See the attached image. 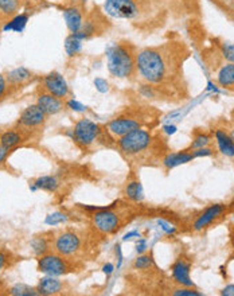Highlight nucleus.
Returning <instances> with one entry per match:
<instances>
[{"label": "nucleus", "instance_id": "4be33fe9", "mask_svg": "<svg viewBox=\"0 0 234 296\" xmlns=\"http://www.w3.org/2000/svg\"><path fill=\"white\" fill-rule=\"evenodd\" d=\"M53 245V238L47 237V234H42V236H35L31 242H30V247L34 252V255L37 257H40L49 253L50 247Z\"/></svg>", "mask_w": 234, "mask_h": 296}, {"label": "nucleus", "instance_id": "de8ad7c7", "mask_svg": "<svg viewBox=\"0 0 234 296\" xmlns=\"http://www.w3.org/2000/svg\"><path fill=\"white\" fill-rule=\"evenodd\" d=\"M135 237H140V233L136 232V230H133V232H129L127 233L125 236H124V241H127V240H132V238H135Z\"/></svg>", "mask_w": 234, "mask_h": 296}, {"label": "nucleus", "instance_id": "7c9ffc66", "mask_svg": "<svg viewBox=\"0 0 234 296\" xmlns=\"http://www.w3.org/2000/svg\"><path fill=\"white\" fill-rule=\"evenodd\" d=\"M69 220V214L62 212H55L49 214L47 217L44 218V223L49 225V226H57L59 223H64Z\"/></svg>", "mask_w": 234, "mask_h": 296}, {"label": "nucleus", "instance_id": "3c124183", "mask_svg": "<svg viewBox=\"0 0 234 296\" xmlns=\"http://www.w3.org/2000/svg\"><path fill=\"white\" fill-rule=\"evenodd\" d=\"M232 7H233V11H234V0H233V4H232Z\"/></svg>", "mask_w": 234, "mask_h": 296}, {"label": "nucleus", "instance_id": "f257e3e1", "mask_svg": "<svg viewBox=\"0 0 234 296\" xmlns=\"http://www.w3.org/2000/svg\"><path fill=\"white\" fill-rule=\"evenodd\" d=\"M136 73L140 78L151 85H159L164 82L168 73V62L161 50L154 47L137 50Z\"/></svg>", "mask_w": 234, "mask_h": 296}, {"label": "nucleus", "instance_id": "4468645a", "mask_svg": "<svg viewBox=\"0 0 234 296\" xmlns=\"http://www.w3.org/2000/svg\"><path fill=\"white\" fill-rule=\"evenodd\" d=\"M226 210V207L222 203H217V205H211L210 207H207L205 212L202 213L198 216V218L195 220L194 222V230L196 232H200V230H203L206 227L211 225L213 222L217 220V218H220L222 214Z\"/></svg>", "mask_w": 234, "mask_h": 296}, {"label": "nucleus", "instance_id": "0eeeda50", "mask_svg": "<svg viewBox=\"0 0 234 296\" xmlns=\"http://www.w3.org/2000/svg\"><path fill=\"white\" fill-rule=\"evenodd\" d=\"M92 225L101 234H113L121 227V217L113 212L112 206L104 207L92 214Z\"/></svg>", "mask_w": 234, "mask_h": 296}, {"label": "nucleus", "instance_id": "c756f323", "mask_svg": "<svg viewBox=\"0 0 234 296\" xmlns=\"http://www.w3.org/2000/svg\"><path fill=\"white\" fill-rule=\"evenodd\" d=\"M155 265V262H154V259L150 255H140V256L137 257L135 262H133V268L135 269H140V271H146V269H150L152 266Z\"/></svg>", "mask_w": 234, "mask_h": 296}, {"label": "nucleus", "instance_id": "1a4fd4ad", "mask_svg": "<svg viewBox=\"0 0 234 296\" xmlns=\"http://www.w3.org/2000/svg\"><path fill=\"white\" fill-rule=\"evenodd\" d=\"M44 92L51 93L58 99L66 100L70 96V88L66 78L59 72H50L42 79Z\"/></svg>", "mask_w": 234, "mask_h": 296}, {"label": "nucleus", "instance_id": "2eb2a0df", "mask_svg": "<svg viewBox=\"0 0 234 296\" xmlns=\"http://www.w3.org/2000/svg\"><path fill=\"white\" fill-rule=\"evenodd\" d=\"M62 15H64L65 23H66V27L70 31V34H74L81 30L85 19H83L82 11L78 7H66L62 11Z\"/></svg>", "mask_w": 234, "mask_h": 296}, {"label": "nucleus", "instance_id": "49530a36", "mask_svg": "<svg viewBox=\"0 0 234 296\" xmlns=\"http://www.w3.org/2000/svg\"><path fill=\"white\" fill-rule=\"evenodd\" d=\"M103 271H104V273H107V275H111V273L115 271V265H113V264H111V262H108V264H105V265L103 266Z\"/></svg>", "mask_w": 234, "mask_h": 296}, {"label": "nucleus", "instance_id": "f8f14e48", "mask_svg": "<svg viewBox=\"0 0 234 296\" xmlns=\"http://www.w3.org/2000/svg\"><path fill=\"white\" fill-rule=\"evenodd\" d=\"M190 261L185 257H179L171 266V275L174 281L181 284L182 287H194V283L190 276Z\"/></svg>", "mask_w": 234, "mask_h": 296}, {"label": "nucleus", "instance_id": "5701e85b", "mask_svg": "<svg viewBox=\"0 0 234 296\" xmlns=\"http://www.w3.org/2000/svg\"><path fill=\"white\" fill-rule=\"evenodd\" d=\"M124 194L125 197L132 201V202L139 203L142 202L144 199V191H143V186L142 183L139 182L137 179H132L129 182L125 185V188H124Z\"/></svg>", "mask_w": 234, "mask_h": 296}, {"label": "nucleus", "instance_id": "7ed1b4c3", "mask_svg": "<svg viewBox=\"0 0 234 296\" xmlns=\"http://www.w3.org/2000/svg\"><path fill=\"white\" fill-rule=\"evenodd\" d=\"M152 142H154V136L150 131L137 128L121 138H117L116 144L124 156L137 158L139 155H142L151 148Z\"/></svg>", "mask_w": 234, "mask_h": 296}, {"label": "nucleus", "instance_id": "a211bd4d", "mask_svg": "<svg viewBox=\"0 0 234 296\" xmlns=\"http://www.w3.org/2000/svg\"><path fill=\"white\" fill-rule=\"evenodd\" d=\"M193 152L190 149H185V151H179V152H170L167 153L166 156L163 158V166L167 168V170H171V168H175L178 166H182V164H186L193 160Z\"/></svg>", "mask_w": 234, "mask_h": 296}, {"label": "nucleus", "instance_id": "423d86ee", "mask_svg": "<svg viewBox=\"0 0 234 296\" xmlns=\"http://www.w3.org/2000/svg\"><path fill=\"white\" fill-rule=\"evenodd\" d=\"M103 10L113 19L132 20L140 14L136 0H105Z\"/></svg>", "mask_w": 234, "mask_h": 296}, {"label": "nucleus", "instance_id": "4c0bfd02", "mask_svg": "<svg viewBox=\"0 0 234 296\" xmlns=\"http://www.w3.org/2000/svg\"><path fill=\"white\" fill-rule=\"evenodd\" d=\"M7 89H8V82H7V78L5 75L0 73V99H3L7 93Z\"/></svg>", "mask_w": 234, "mask_h": 296}, {"label": "nucleus", "instance_id": "473e14b6", "mask_svg": "<svg viewBox=\"0 0 234 296\" xmlns=\"http://www.w3.org/2000/svg\"><path fill=\"white\" fill-rule=\"evenodd\" d=\"M65 107L70 109V111H73V112H77V113H83V112L88 111V107H86V105L79 103V101L74 99V97L66 100V101H65Z\"/></svg>", "mask_w": 234, "mask_h": 296}, {"label": "nucleus", "instance_id": "37998d69", "mask_svg": "<svg viewBox=\"0 0 234 296\" xmlns=\"http://www.w3.org/2000/svg\"><path fill=\"white\" fill-rule=\"evenodd\" d=\"M147 249V241L144 240V238H139V241H137L136 244V251L139 255H142V253H144Z\"/></svg>", "mask_w": 234, "mask_h": 296}, {"label": "nucleus", "instance_id": "58836bf2", "mask_svg": "<svg viewBox=\"0 0 234 296\" xmlns=\"http://www.w3.org/2000/svg\"><path fill=\"white\" fill-rule=\"evenodd\" d=\"M161 131H163V133H166L167 136H172L178 132V127L174 124H166V125H163Z\"/></svg>", "mask_w": 234, "mask_h": 296}, {"label": "nucleus", "instance_id": "8fccbe9b", "mask_svg": "<svg viewBox=\"0 0 234 296\" xmlns=\"http://www.w3.org/2000/svg\"><path fill=\"white\" fill-rule=\"evenodd\" d=\"M230 136H232V139H233V140H234V128L232 129V132H230Z\"/></svg>", "mask_w": 234, "mask_h": 296}, {"label": "nucleus", "instance_id": "cd10ccee", "mask_svg": "<svg viewBox=\"0 0 234 296\" xmlns=\"http://www.w3.org/2000/svg\"><path fill=\"white\" fill-rule=\"evenodd\" d=\"M210 142H211V138H210L209 133L206 132H196L194 135V138H193V140H191V144H190V151H193V149H198V148H202V147H207L210 144Z\"/></svg>", "mask_w": 234, "mask_h": 296}, {"label": "nucleus", "instance_id": "72a5a7b5", "mask_svg": "<svg viewBox=\"0 0 234 296\" xmlns=\"http://www.w3.org/2000/svg\"><path fill=\"white\" fill-rule=\"evenodd\" d=\"M93 85H94V88L97 90L98 93L105 94L108 93L109 90H111V85H109V81L103 77H97V78H94L93 81Z\"/></svg>", "mask_w": 234, "mask_h": 296}, {"label": "nucleus", "instance_id": "c03bdc74", "mask_svg": "<svg viewBox=\"0 0 234 296\" xmlns=\"http://www.w3.org/2000/svg\"><path fill=\"white\" fill-rule=\"evenodd\" d=\"M8 153H10V149H8V148L3 147V146L0 144V164H1V163H4L5 160H7V158H8Z\"/></svg>", "mask_w": 234, "mask_h": 296}, {"label": "nucleus", "instance_id": "e433bc0d", "mask_svg": "<svg viewBox=\"0 0 234 296\" xmlns=\"http://www.w3.org/2000/svg\"><path fill=\"white\" fill-rule=\"evenodd\" d=\"M172 295L175 296H202L200 292L196 290H193V287H185V288H179L172 292Z\"/></svg>", "mask_w": 234, "mask_h": 296}, {"label": "nucleus", "instance_id": "c9c22d12", "mask_svg": "<svg viewBox=\"0 0 234 296\" xmlns=\"http://www.w3.org/2000/svg\"><path fill=\"white\" fill-rule=\"evenodd\" d=\"M191 152H193V158L196 159V158H207V156H211V155L214 153V151H213V148H210L209 146H207V147L193 149Z\"/></svg>", "mask_w": 234, "mask_h": 296}, {"label": "nucleus", "instance_id": "9d476101", "mask_svg": "<svg viewBox=\"0 0 234 296\" xmlns=\"http://www.w3.org/2000/svg\"><path fill=\"white\" fill-rule=\"evenodd\" d=\"M137 128H142V124L137 118L132 117V116H117V117L109 120L105 125L107 132L116 139L121 138Z\"/></svg>", "mask_w": 234, "mask_h": 296}, {"label": "nucleus", "instance_id": "c85d7f7f", "mask_svg": "<svg viewBox=\"0 0 234 296\" xmlns=\"http://www.w3.org/2000/svg\"><path fill=\"white\" fill-rule=\"evenodd\" d=\"M10 295L14 296H37L39 292L37 288L26 286V284H15L10 288Z\"/></svg>", "mask_w": 234, "mask_h": 296}, {"label": "nucleus", "instance_id": "f704fd0d", "mask_svg": "<svg viewBox=\"0 0 234 296\" xmlns=\"http://www.w3.org/2000/svg\"><path fill=\"white\" fill-rule=\"evenodd\" d=\"M139 93H140V96L144 97V99H155L156 90L151 84L146 82V84L140 85V88H139Z\"/></svg>", "mask_w": 234, "mask_h": 296}, {"label": "nucleus", "instance_id": "ea45409f", "mask_svg": "<svg viewBox=\"0 0 234 296\" xmlns=\"http://www.w3.org/2000/svg\"><path fill=\"white\" fill-rule=\"evenodd\" d=\"M157 223H159L161 229H163V230H164L166 233H168V234H171V233L175 232V227L172 226V225H170L168 222L163 221V220H159V221H157Z\"/></svg>", "mask_w": 234, "mask_h": 296}, {"label": "nucleus", "instance_id": "f3484780", "mask_svg": "<svg viewBox=\"0 0 234 296\" xmlns=\"http://www.w3.org/2000/svg\"><path fill=\"white\" fill-rule=\"evenodd\" d=\"M215 143L220 149V152L228 158H234V140L225 129H215L214 132Z\"/></svg>", "mask_w": 234, "mask_h": 296}, {"label": "nucleus", "instance_id": "9b49d317", "mask_svg": "<svg viewBox=\"0 0 234 296\" xmlns=\"http://www.w3.org/2000/svg\"><path fill=\"white\" fill-rule=\"evenodd\" d=\"M46 117H47V114L44 113L37 104H33L23 109V112L20 113L19 118L16 121V125L23 129L40 128L46 123Z\"/></svg>", "mask_w": 234, "mask_h": 296}, {"label": "nucleus", "instance_id": "393cba45", "mask_svg": "<svg viewBox=\"0 0 234 296\" xmlns=\"http://www.w3.org/2000/svg\"><path fill=\"white\" fill-rule=\"evenodd\" d=\"M65 53L68 57L73 58L76 55H78L81 51H82V46H83V40L78 39L77 37L74 34H69L65 39Z\"/></svg>", "mask_w": 234, "mask_h": 296}, {"label": "nucleus", "instance_id": "39448f33", "mask_svg": "<svg viewBox=\"0 0 234 296\" xmlns=\"http://www.w3.org/2000/svg\"><path fill=\"white\" fill-rule=\"evenodd\" d=\"M38 271L50 276H62L73 271V266L59 253H46L38 257Z\"/></svg>", "mask_w": 234, "mask_h": 296}, {"label": "nucleus", "instance_id": "a18cd8bd", "mask_svg": "<svg viewBox=\"0 0 234 296\" xmlns=\"http://www.w3.org/2000/svg\"><path fill=\"white\" fill-rule=\"evenodd\" d=\"M221 295L225 296H234V284H229V286H226L221 291Z\"/></svg>", "mask_w": 234, "mask_h": 296}, {"label": "nucleus", "instance_id": "f03ea898", "mask_svg": "<svg viewBox=\"0 0 234 296\" xmlns=\"http://www.w3.org/2000/svg\"><path fill=\"white\" fill-rule=\"evenodd\" d=\"M107 68L115 78L127 79L136 74V51L127 42H118L108 46Z\"/></svg>", "mask_w": 234, "mask_h": 296}, {"label": "nucleus", "instance_id": "6ab92c4d", "mask_svg": "<svg viewBox=\"0 0 234 296\" xmlns=\"http://www.w3.org/2000/svg\"><path fill=\"white\" fill-rule=\"evenodd\" d=\"M5 78H7V82L8 85H12V86H16V85H22L30 81V79L33 78V72L25 66H19V68H15V69L10 70L7 75H5Z\"/></svg>", "mask_w": 234, "mask_h": 296}, {"label": "nucleus", "instance_id": "ddd939ff", "mask_svg": "<svg viewBox=\"0 0 234 296\" xmlns=\"http://www.w3.org/2000/svg\"><path fill=\"white\" fill-rule=\"evenodd\" d=\"M37 105L43 111L47 116H55L61 113L65 108V101L62 99L55 97L51 93L42 92L37 97Z\"/></svg>", "mask_w": 234, "mask_h": 296}, {"label": "nucleus", "instance_id": "a878e982", "mask_svg": "<svg viewBox=\"0 0 234 296\" xmlns=\"http://www.w3.org/2000/svg\"><path fill=\"white\" fill-rule=\"evenodd\" d=\"M34 185L38 190H43L47 192H55L59 187L58 179L53 175H44V177H39L35 179Z\"/></svg>", "mask_w": 234, "mask_h": 296}, {"label": "nucleus", "instance_id": "09e8293b", "mask_svg": "<svg viewBox=\"0 0 234 296\" xmlns=\"http://www.w3.org/2000/svg\"><path fill=\"white\" fill-rule=\"evenodd\" d=\"M116 253L118 255V264H117V268H120L122 262V253H121V247H120V245H116Z\"/></svg>", "mask_w": 234, "mask_h": 296}, {"label": "nucleus", "instance_id": "20e7f679", "mask_svg": "<svg viewBox=\"0 0 234 296\" xmlns=\"http://www.w3.org/2000/svg\"><path fill=\"white\" fill-rule=\"evenodd\" d=\"M73 140L78 147L89 148L103 136V127L90 118H79L73 128Z\"/></svg>", "mask_w": 234, "mask_h": 296}, {"label": "nucleus", "instance_id": "bb28decb", "mask_svg": "<svg viewBox=\"0 0 234 296\" xmlns=\"http://www.w3.org/2000/svg\"><path fill=\"white\" fill-rule=\"evenodd\" d=\"M22 5V0H0V12L5 16H15Z\"/></svg>", "mask_w": 234, "mask_h": 296}, {"label": "nucleus", "instance_id": "6e6552de", "mask_svg": "<svg viewBox=\"0 0 234 296\" xmlns=\"http://www.w3.org/2000/svg\"><path fill=\"white\" fill-rule=\"evenodd\" d=\"M81 247H82L81 236L74 230H66V232L59 233L58 236L55 237V241H54L55 252L65 257L77 255L78 252L81 251Z\"/></svg>", "mask_w": 234, "mask_h": 296}, {"label": "nucleus", "instance_id": "a19ab883", "mask_svg": "<svg viewBox=\"0 0 234 296\" xmlns=\"http://www.w3.org/2000/svg\"><path fill=\"white\" fill-rule=\"evenodd\" d=\"M8 255L5 253L4 251H0V272L4 269L5 266H7V264H8Z\"/></svg>", "mask_w": 234, "mask_h": 296}, {"label": "nucleus", "instance_id": "79ce46f5", "mask_svg": "<svg viewBox=\"0 0 234 296\" xmlns=\"http://www.w3.org/2000/svg\"><path fill=\"white\" fill-rule=\"evenodd\" d=\"M206 90H207V92H210V93H214V94L221 93L220 86H218L217 84H214L213 81H207V86H206Z\"/></svg>", "mask_w": 234, "mask_h": 296}, {"label": "nucleus", "instance_id": "412c9836", "mask_svg": "<svg viewBox=\"0 0 234 296\" xmlns=\"http://www.w3.org/2000/svg\"><path fill=\"white\" fill-rule=\"evenodd\" d=\"M217 84L220 88L234 86V64L228 62L221 66L217 73Z\"/></svg>", "mask_w": 234, "mask_h": 296}, {"label": "nucleus", "instance_id": "b1692460", "mask_svg": "<svg viewBox=\"0 0 234 296\" xmlns=\"http://www.w3.org/2000/svg\"><path fill=\"white\" fill-rule=\"evenodd\" d=\"M29 22V15L27 14H16L12 16L4 26H3V31H15V33H22L26 29Z\"/></svg>", "mask_w": 234, "mask_h": 296}, {"label": "nucleus", "instance_id": "aec40b11", "mask_svg": "<svg viewBox=\"0 0 234 296\" xmlns=\"http://www.w3.org/2000/svg\"><path fill=\"white\" fill-rule=\"evenodd\" d=\"M23 142H25V133L20 129H8L0 135V144L8 149H12Z\"/></svg>", "mask_w": 234, "mask_h": 296}, {"label": "nucleus", "instance_id": "dca6fc26", "mask_svg": "<svg viewBox=\"0 0 234 296\" xmlns=\"http://www.w3.org/2000/svg\"><path fill=\"white\" fill-rule=\"evenodd\" d=\"M37 290H38L39 295H57L64 290V283L57 279V276L47 275L38 281Z\"/></svg>", "mask_w": 234, "mask_h": 296}, {"label": "nucleus", "instance_id": "2f4dec72", "mask_svg": "<svg viewBox=\"0 0 234 296\" xmlns=\"http://www.w3.org/2000/svg\"><path fill=\"white\" fill-rule=\"evenodd\" d=\"M220 51L228 62L234 64V43L232 42H222L220 43Z\"/></svg>", "mask_w": 234, "mask_h": 296}]
</instances>
